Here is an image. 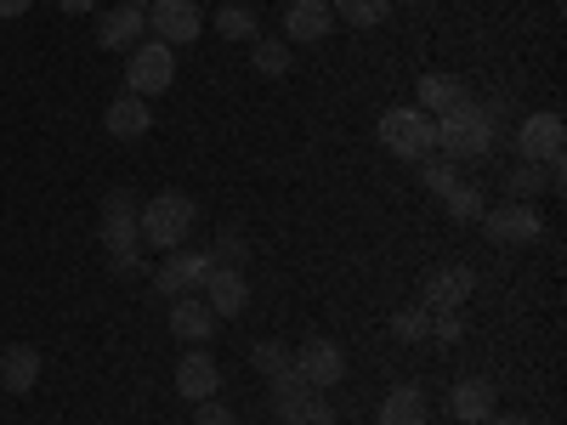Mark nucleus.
Here are the masks:
<instances>
[{
	"label": "nucleus",
	"instance_id": "1a4fd4ad",
	"mask_svg": "<svg viewBox=\"0 0 567 425\" xmlns=\"http://www.w3.org/2000/svg\"><path fill=\"white\" fill-rule=\"evenodd\" d=\"M142 18H148V34H159L171 52L205 34V12H199V7H187V0H154V7L142 12Z\"/></svg>",
	"mask_w": 567,
	"mask_h": 425
},
{
	"label": "nucleus",
	"instance_id": "ddd939ff",
	"mask_svg": "<svg viewBox=\"0 0 567 425\" xmlns=\"http://www.w3.org/2000/svg\"><path fill=\"white\" fill-rule=\"evenodd\" d=\"M329 29H336V7L329 0H290L284 7V34L296 45H318V40H329Z\"/></svg>",
	"mask_w": 567,
	"mask_h": 425
},
{
	"label": "nucleus",
	"instance_id": "dca6fc26",
	"mask_svg": "<svg viewBox=\"0 0 567 425\" xmlns=\"http://www.w3.org/2000/svg\"><path fill=\"white\" fill-rule=\"evenodd\" d=\"M216 329V312L205 307V296H176L171 301V335L187 341V346H205Z\"/></svg>",
	"mask_w": 567,
	"mask_h": 425
},
{
	"label": "nucleus",
	"instance_id": "39448f33",
	"mask_svg": "<svg viewBox=\"0 0 567 425\" xmlns=\"http://www.w3.org/2000/svg\"><path fill=\"white\" fill-rule=\"evenodd\" d=\"M477 221L488 227V239H494V245H505V250H523V245H534L539 232H545V221H539V210H534L528 199H505V205H488Z\"/></svg>",
	"mask_w": 567,
	"mask_h": 425
},
{
	"label": "nucleus",
	"instance_id": "7c9ffc66",
	"mask_svg": "<svg viewBox=\"0 0 567 425\" xmlns=\"http://www.w3.org/2000/svg\"><path fill=\"white\" fill-rule=\"evenodd\" d=\"M454 182H460V165H454V159H437V154H425V159H420V187H432V194H449Z\"/></svg>",
	"mask_w": 567,
	"mask_h": 425
},
{
	"label": "nucleus",
	"instance_id": "9d476101",
	"mask_svg": "<svg viewBox=\"0 0 567 425\" xmlns=\"http://www.w3.org/2000/svg\"><path fill=\"white\" fill-rule=\"evenodd\" d=\"M97 232H103V250H109V256L142 245V232H136V199L125 194V187H114V194L103 199V221H97Z\"/></svg>",
	"mask_w": 567,
	"mask_h": 425
},
{
	"label": "nucleus",
	"instance_id": "f704fd0d",
	"mask_svg": "<svg viewBox=\"0 0 567 425\" xmlns=\"http://www.w3.org/2000/svg\"><path fill=\"white\" fill-rule=\"evenodd\" d=\"M109 272H114V278H131V272H142V256H136V250H114V256H109Z\"/></svg>",
	"mask_w": 567,
	"mask_h": 425
},
{
	"label": "nucleus",
	"instance_id": "c85d7f7f",
	"mask_svg": "<svg viewBox=\"0 0 567 425\" xmlns=\"http://www.w3.org/2000/svg\"><path fill=\"white\" fill-rule=\"evenodd\" d=\"M210 261H221V267H245V261H250V239H245L239 227H216Z\"/></svg>",
	"mask_w": 567,
	"mask_h": 425
},
{
	"label": "nucleus",
	"instance_id": "6ab92c4d",
	"mask_svg": "<svg viewBox=\"0 0 567 425\" xmlns=\"http://www.w3.org/2000/svg\"><path fill=\"white\" fill-rule=\"evenodd\" d=\"M34 381H40V352L29 341H12L0 352V392L23 397V392H34Z\"/></svg>",
	"mask_w": 567,
	"mask_h": 425
},
{
	"label": "nucleus",
	"instance_id": "e433bc0d",
	"mask_svg": "<svg viewBox=\"0 0 567 425\" xmlns=\"http://www.w3.org/2000/svg\"><path fill=\"white\" fill-rule=\"evenodd\" d=\"M58 7H63V12H69V18H85V12H91V7H97V0H58Z\"/></svg>",
	"mask_w": 567,
	"mask_h": 425
},
{
	"label": "nucleus",
	"instance_id": "c9c22d12",
	"mask_svg": "<svg viewBox=\"0 0 567 425\" xmlns=\"http://www.w3.org/2000/svg\"><path fill=\"white\" fill-rule=\"evenodd\" d=\"M34 7V0H0V23H12V18H23Z\"/></svg>",
	"mask_w": 567,
	"mask_h": 425
},
{
	"label": "nucleus",
	"instance_id": "7ed1b4c3",
	"mask_svg": "<svg viewBox=\"0 0 567 425\" xmlns=\"http://www.w3.org/2000/svg\"><path fill=\"white\" fill-rule=\"evenodd\" d=\"M374 136H381V148L420 165L425 154H437V120L420 114V108H386L381 125H374Z\"/></svg>",
	"mask_w": 567,
	"mask_h": 425
},
{
	"label": "nucleus",
	"instance_id": "a211bd4d",
	"mask_svg": "<svg viewBox=\"0 0 567 425\" xmlns=\"http://www.w3.org/2000/svg\"><path fill=\"white\" fill-rule=\"evenodd\" d=\"M449 414H454L460 425H483V419L494 414V386L477 381V374L454 381V386H449Z\"/></svg>",
	"mask_w": 567,
	"mask_h": 425
},
{
	"label": "nucleus",
	"instance_id": "72a5a7b5",
	"mask_svg": "<svg viewBox=\"0 0 567 425\" xmlns=\"http://www.w3.org/2000/svg\"><path fill=\"white\" fill-rule=\"evenodd\" d=\"M194 414H199V425H239V419H233V408H227V403H216V397L194 403Z\"/></svg>",
	"mask_w": 567,
	"mask_h": 425
},
{
	"label": "nucleus",
	"instance_id": "4c0bfd02",
	"mask_svg": "<svg viewBox=\"0 0 567 425\" xmlns=\"http://www.w3.org/2000/svg\"><path fill=\"white\" fill-rule=\"evenodd\" d=\"M483 425H528V414H499V408H494Z\"/></svg>",
	"mask_w": 567,
	"mask_h": 425
},
{
	"label": "nucleus",
	"instance_id": "473e14b6",
	"mask_svg": "<svg viewBox=\"0 0 567 425\" xmlns=\"http://www.w3.org/2000/svg\"><path fill=\"white\" fill-rule=\"evenodd\" d=\"M460 335H465V318H460V312H432V341L454 346Z\"/></svg>",
	"mask_w": 567,
	"mask_h": 425
},
{
	"label": "nucleus",
	"instance_id": "5701e85b",
	"mask_svg": "<svg viewBox=\"0 0 567 425\" xmlns=\"http://www.w3.org/2000/svg\"><path fill=\"white\" fill-rule=\"evenodd\" d=\"M483 210H488V194H483L477 182H454L449 194H443V216L449 221H477Z\"/></svg>",
	"mask_w": 567,
	"mask_h": 425
},
{
	"label": "nucleus",
	"instance_id": "58836bf2",
	"mask_svg": "<svg viewBox=\"0 0 567 425\" xmlns=\"http://www.w3.org/2000/svg\"><path fill=\"white\" fill-rule=\"evenodd\" d=\"M125 7H142V12H148V7H154V0H125Z\"/></svg>",
	"mask_w": 567,
	"mask_h": 425
},
{
	"label": "nucleus",
	"instance_id": "c756f323",
	"mask_svg": "<svg viewBox=\"0 0 567 425\" xmlns=\"http://www.w3.org/2000/svg\"><path fill=\"white\" fill-rule=\"evenodd\" d=\"M290 357H296V352L284 346V341H256V346H250V369H256V374H267V381L290 369Z\"/></svg>",
	"mask_w": 567,
	"mask_h": 425
},
{
	"label": "nucleus",
	"instance_id": "ea45409f",
	"mask_svg": "<svg viewBox=\"0 0 567 425\" xmlns=\"http://www.w3.org/2000/svg\"><path fill=\"white\" fill-rule=\"evenodd\" d=\"M403 7H425V0H403Z\"/></svg>",
	"mask_w": 567,
	"mask_h": 425
},
{
	"label": "nucleus",
	"instance_id": "f3484780",
	"mask_svg": "<svg viewBox=\"0 0 567 425\" xmlns=\"http://www.w3.org/2000/svg\"><path fill=\"white\" fill-rule=\"evenodd\" d=\"M176 392H182V397H194V403L216 397V392H221V369H216V357H210V352H182V363H176Z\"/></svg>",
	"mask_w": 567,
	"mask_h": 425
},
{
	"label": "nucleus",
	"instance_id": "0eeeda50",
	"mask_svg": "<svg viewBox=\"0 0 567 425\" xmlns=\"http://www.w3.org/2000/svg\"><path fill=\"white\" fill-rule=\"evenodd\" d=\"M561 142H567V125H561L556 108H539V114H528L523 125H516V154H523L528 165L561 159Z\"/></svg>",
	"mask_w": 567,
	"mask_h": 425
},
{
	"label": "nucleus",
	"instance_id": "b1692460",
	"mask_svg": "<svg viewBox=\"0 0 567 425\" xmlns=\"http://www.w3.org/2000/svg\"><path fill=\"white\" fill-rule=\"evenodd\" d=\"M545 187H550V176H545V165H528V159H516L511 170H505V199H539L545 194Z\"/></svg>",
	"mask_w": 567,
	"mask_h": 425
},
{
	"label": "nucleus",
	"instance_id": "4468645a",
	"mask_svg": "<svg viewBox=\"0 0 567 425\" xmlns=\"http://www.w3.org/2000/svg\"><path fill=\"white\" fill-rule=\"evenodd\" d=\"M142 34H148V18H142V7H125V0L97 18V45L103 52H131Z\"/></svg>",
	"mask_w": 567,
	"mask_h": 425
},
{
	"label": "nucleus",
	"instance_id": "393cba45",
	"mask_svg": "<svg viewBox=\"0 0 567 425\" xmlns=\"http://www.w3.org/2000/svg\"><path fill=\"white\" fill-rule=\"evenodd\" d=\"M216 34H221V40L250 45V40H261V23H256V12H250V7H239V0H233V7H216Z\"/></svg>",
	"mask_w": 567,
	"mask_h": 425
},
{
	"label": "nucleus",
	"instance_id": "423d86ee",
	"mask_svg": "<svg viewBox=\"0 0 567 425\" xmlns=\"http://www.w3.org/2000/svg\"><path fill=\"white\" fill-rule=\"evenodd\" d=\"M210 250H171L159 267H154V290L165 296V301H176V296H194V290H205V278H210Z\"/></svg>",
	"mask_w": 567,
	"mask_h": 425
},
{
	"label": "nucleus",
	"instance_id": "6e6552de",
	"mask_svg": "<svg viewBox=\"0 0 567 425\" xmlns=\"http://www.w3.org/2000/svg\"><path fill=\"white\" fill-rule=\"evenodd\" d=\"M296 374L312 386V392H323V386H341V374H347V352H341V341H329V335H312L296 357Z\"/></svg>",
	"mask_w": 567,
	"mask_h": 425
},
{
	"label": "nucleus",
	"instance_id": "f257e3e1",
	"mask_svg": "<svg viewBox=\"0 0 567 425\" xmlns=\"http://www.w3.org/2000/svg\"><path fill=\"white\" fill-rule=\"evenodd\" d=\"M199 221V205L187 199V194H159L148 205H136V232H142V245H154L159 256L182 250L187 245V232H194Z\"/></svg>",
	"mask_w": 567,
	"mask_h": 425
},
{
	"label": "nucleus",
	"instance_id": "f03ea898",
	"mask_svg": "<svg viewBox=\"0 0 567 425\" xmlns=\"http://www.w3.org/2000/svg\"><path fill=\"white\" fill-rule=\"evenodd\" d=\"M437 148H443V159H483L488 148H494V114L483 108V103H454L449 114H437Z\"/></svg>",
	"mask_w": 567,
	"mask_h": 425
},
{
	"label": "nucleus",
	"instance_id": "2eb2a0df",
	"mask_svg": "<svg viewBox=\"0 0 567 425\" xmlns=\"http://www.w3.org/2000/svg\"><path fill=\"white\" fill-rule=\"evenodd\" d=\"M148 125H154L148 97H131V91H120V97L109 103V114H103V131H109L114 142H136V136H148Z\"/></svg>",
	"mask_w": 567,
	"mask_h": 425
},
{
	"label": "nucleus",
	"instance_id": "9b49d317",
	"mask_svg": "<svg viewBox=\"0 0 567 425\" xmlns=\"http://www.w3.org/2000/svg\"><path fill=\"white\" fill-rule=\"evenodd\" d=\"M471 290H477V272H471V267H432V272H425V301L420 307L460 312L471 301Z\"/></svg>",
	"mask_w": 567,
	"mask_h": 425
},
{
	"label": "nucleus",
	"instance_id": "2f4dec72",
	"mask_svg": "<svg viewBox=\"0 0 567 425\" xmlns=\"http://www.w3.org/2000/svg\"><path fill=\"white\" fill-rule=\"evenodd\" d=\"M284 425H336V408H329L323 397H307L301 408L284 414Z\"/></svg>",
	"mask_w": 567,
	"mask_h": 425
},
{
	"label": "nucleus",
	"instance_id": "cd10ccee",
	"mask_svg": "<svg viewBox=\"0 0 567 425\" xmlns=\"http://www.w3.org/2000/svg\"><path fill=\"white\" fill-rule=\"evenodd\" d=\"M307 397H312V386H307L301 374H296V363L284 369V374H272V408H278V414H290V408H301Z\"/></svg>",
	"mask_w": 567,
	"mask_h": 425
},
{
	"label": "nucleus",
	"instance_id": "bb28decb",
	"mask_svg": "<svg viewBox=\"0 0 567 425\" xmlns=\"http://www.w3.org/2000/svg\"><path fill=\"white\" fill-rule=\"evenodd\" d=\"M336 18H347L352 29H381L392 18V0H341Z\"/></svg>",
	"mask_w": 567,
	"mask_h": 425
},
{
	"label": "nucleus",
	"instance_id": "a878e982",
	"mask_svg": "<svg viewBox=\"0 0 567 425\" xmlns=\"http://www.w3.org/2000/svg\"><path fill=\"white\" fill-rule=\"evenodd\" d=\"M392 335H398L403 346L432 341V307H398V312H392Z\"/></svg>",
	"mask_w": 567,
	"mask_h": 425
},
{
	"label": "nucleus",
	"instance_id": "aec40b11",
	"mask_svg": "<svg viewBox=\"0 0 567 425\" xmlns=\"http://www.w3.org/2000/svg\"><path fill=\"white\" fill-rule=\"evenodd\" d=\"M374 425H432L420 386H392L386 403H381V414H374Z\"/></svg>",
	"mask_w": 567,
	"mask_h": 425
},
{
	"label": "nucleus",
	"instance_id": "a19ab883",
	"mask_svg": "<svg viewBox=\"0 0 567 425\" xmlns=\"http://www.w3.org/2000/svg\"><path fill=\"white\" fill-rule=\"evenodd\" d=\"M187 7H205V0H187Z\"/></svg>",
	"mask_w": 567,
	"mask_h": 425
},
{
	"label": "nucleus",
	"instance_id": "412c9836",
	"mask_svg": "<svg viewBox=\"0 0 567 425\" xmlns=\"http://www.w3.org/2000/svg\"><path fill=\"white\" fill-rule=\"evenodd\" d=\"M414 91H420V103H414V108H420V114H432V120L449 114L454 103H465V85H460L454 74H420Z\"/></svg>",
	"mask_w": 567,
	"mask_h": 425
},
{
	"label": "nucleus",
	"instance_id": "79ce46f5",
	"mask_svg": "<svg viewBox=\"0 0 567 425\" xmlns=\"http://www.w3.org/2000/svg\"><path fill=\"white\" fill-rule=\"evenodd\" d=\"M329 7H341V0H329Z\"/></svg>",
	"mask_w": 567,
	"mask_h": 425
},
{
	"label": "nucleus",
	"instance_id": "20e7f679",
	"mask_svg": "<svg viewBox=\"0 0 567 425\" xmlns=\"http://www.w3.org/2000/svg\"><path fill=\"white\" fill-rule=\"evenodd\" d=\"M171 85H176V52L165 40H136L125 63V91L131 97H159Z\"/></svg>",
	"mask_w": 567,
	"mask_h": 425
},
{
	"label": "nucleus",
	"instance_id": "4be33fe9",
	"mask_svg": "<svg viewBox=\"0 0 567 425\" xmlns=\"http://www.w3.org/2000/svg\"><path fill=\"white\" fill-rule=\"evenodd\" d=\"M290 63H296L290 40H250V69L261 80H284V74H290Z\"/></svg>",
	"mask_w": 567,
	"mask_h": 425
},
{
	"label": "nucleus",
	"instance_id": "f8f14e48",
	"mask_svg": "<svg viewBox=\"0 0 567 425\" xmlns=\"http://www.w3.org/2000/svg\"><path fill=\"white\" fill-rule=\"evenodd\" d=\"M205 307H210L216 318H239V312L250 307V278H245V267H210V278H205Z\"/></svg>",
	"mask_w": 567,
	"mask_h": 425
}]
</instances>
